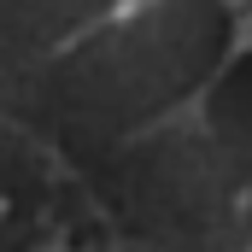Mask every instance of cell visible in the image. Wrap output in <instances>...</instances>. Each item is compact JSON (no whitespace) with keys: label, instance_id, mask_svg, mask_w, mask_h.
<instances>
[]
</instances>
